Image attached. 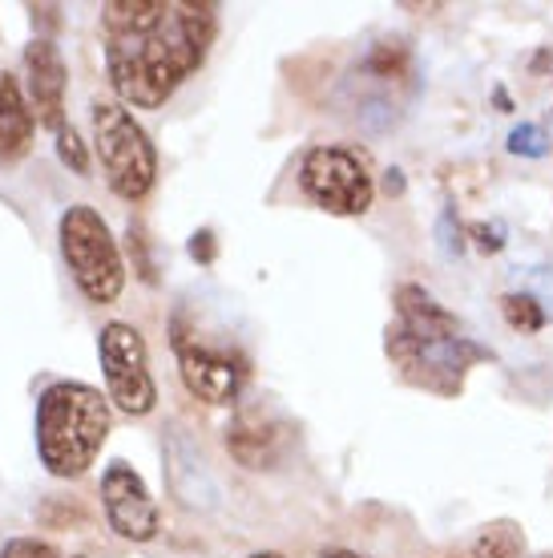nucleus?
I'll use <instances>...</instances> for the list:
<instances>
[{"mask_svg": "<svg viewBox=\"0 0 553 558\" xmlns=\"http://www.w3.org/2000/svg\"><path fill=\"white\" fill-rule=\"evenodd\" d=\"M214 41V4L194 0H110L101 4V53L125 106L158 110L174 98Z\"/></svg>", "mask_w": 553, "mask_h": 558, "instance_id": "f257e3e1", "label": "nucleus"}, {"mask_svg": "<svg viewBox=\"0 0 553 558\" xmlns=\"http://www.w3.org/2000/svg\"><path fill=\"white\" fill-rule=\"evenodd\" d=\"M110 437L106 397L82 380H57L37 401V453L53 477H82Z\"/></svg>", "mask_w": 553, "mask_h": 558, "instance_id": "f03ea898", "label": "nucleus"}, {"mask_svg": "<svg viewBox=\"0 0 553 558\" xmlns=\"http://www.w3.org/2000/svg\"><path fill=\"white\" fill-rule=\"evenodd\" d=\"M89 126H94V150L101 162V174L110 191L125 203L146 198L158 174V154L150 134L134 122V113L118 101H94L89 106Z\"/></svg>", "mask_w": 553, "mask_h": 558, "instance_id": "7ed1b4c3", "label": "nucleus"}, {"mask_svg": "<svg viewBox=\"0 0 553 558\" xmlns=\"http://www.w3.org/2000/svg\"><path fill=\"white\" fill-rule=\"evenodd\" d=\"M61 255L89 304H113L125 288V267L106 219L94 207H70L61 215Z\"/></svg>", "mask_w": 553, "mask_h": 558, "instance_id": "20e7f679", "label": "nucleus"}, {"mask_svg": "<svg viewBox=\"0 0 553 558\" xmlns=\"http://www.w3.org/2000/svg\"><path fill=\"white\" fill-rule=\"evenodd\" d=\"M97 356H101L113 405L130 417H146L158 405V385L150 377V356H146V340L138 328L122 320L106 324L97 336Z\"/></svg>", "mask_w": 553, "mask_h": 558, "instance_id": "39448f33", "label": "nucleus"}, {"mask_svg": "<svg viewBox=\"0 0 553 558\" xmlns=\"http://www.w3.org/2000/svg\"><path fill=\"white\" fill-rule=\"evenodd\" d=\"M299 186L316 207L332 215H364L376 195L368 167L340 146H311L299 162Z\"/></svg>", "mask_w": 553, "mask_h": 558, "instance_id": "423d86ee", "label": "nucleus"}, {"mask_svg": "<svg viewBox=\"0 0 553 558\" xmlns=\"http://www.w3.org/2000/svg\"><path fill=\"white\" fill-rule=\"evenodd\" d=\"M101 506H106L113 534H122L125 543H150L158 534V506H153L146 482L134 474V465L113 461L106 470V477H101Z\"/></svg>", "mask_w": 553, "mask_h": 558, "instance_id": "0eeeda50", "label": "nucleus"}, {"mask_svg": "<svg viewBox=\"0 0 553 558\" xmlns=\"http://www.w3.org/2000/svg\"><path fill=\"white\" fill-rule=\"evenodd\" d=\"M25 77H28V106L33 118L45 130H65V61L53 41H33L25 49Z\"/></svg>", "mask_w": 553, "mask_h": 558, "instance_id": "6e6552de", "label": "nucleus"}, {"mask_svg": "<svg viewBox=\"0 0 553 558\" xmlns=\"http://www.w3.org/2000/svg\"><path fill=\"white\" fill-rule=\"evenodd\" d=\"M388 352L401 368H420V373H444V377H460L472 361H484L489 352L481 344H472L469 336H457V340H441V344H420L413 336H404L401 328L388 332Z\"/></svg>", "mask_w": 553, "mask_h": 558, "instance_id": "1a4fd4ad", "label": "nucleus"}, {"mask_svg": "<svg viewBox=\"0 0 553 558\" xmlns=\"http://www.w3.org/2000/svg\"><path fill=\"white\" fill-rule=\"evenodd\" d=\"M179 364L186 389L207 401V405H231L243 389V368L231 356L214 349H198V344H179Z\"/></svg>", "mask_w": 553, "mask_h": 558, "instance_id": "9d476101", "label": "nucleus"}, {"mask_svg": "<svg viewBox=\"0 0 553 558\" xmlns=\"http://www.w3.org/2000/svg\"><path fill=\"white\" fill-rule=\"evenodd\" d=\"M167 477H170L174 498H179L182 506L210 510V506L219 502V482L210 474L202 449L194 446L182 429L170 433V441H167Z\"/></svg>", "mask_w": 553, "mask_h": 558, "instance_id": "9b49d317", "label": "nucleus"}, {"mask_svg": "<svg viewBox=\"0 0 553 558\" xmlns=\"http://www.w3.org/2000/svg\"><path fill=\"white\" fill-rule=\"evenodd\" d=\"M396 312H401V328L404 336H413L420 344H441V340H457L460 336V320L453 312H444L437 300H432L425 288L416 283H404L396 292Z\"/></svg>", "mask_w": 553, "mask_h": 558, "instance_id": "f8f14e48", "label": "nucleus"}, {"mask_svg": "<svg viewBox=\"0 0 553 558\" xmlns=\"http://www.w3.org/2000/svg\"><path fill=\"white\" fill-rule=\"evenodd\" d=\"M33 130H37V118H33V106L25 101L21 85L9 70H0V158L13 162L21 154H28L33 146Z\"/></svg>", "mask_w": 553, "mask_h": 558, "instance_id": "ddd939ff", "label": "nucleus"}, {"mask_svg": "<svg viewBox=\"0 0 553 558\" xmlns=\"http://www.w3.org/2000/svg\"><path fill=\"white\" fill-rule=\"evenodd\" d=\"M226 449L250 470H263L267 461L275 458V433L267 425H250V417H243L235 429H226Z\"/></svg>", "mask_w": 553, "mask_h": 558, "instance_id": "4468645a", "label": "nucleus"}, {"mask_svg": "<svg viewBox=\"0 0 553 558\" xmlns=\"http://www.w3.org/2000/svg\"><path fill=\"white\" fill-rule=\"evenodd\" d=\"M501 312H505V320H509L517 332H541V328H545V312H541L538 300L526 292L505 295V300H501Z\"/></svg>", "mask_w": 553, "mask_h": 558, "instance_id": "2eb2a0df", "label": "nucleus"}, {"mask_svg": "<svg viewBox=\"0 0 553 558\" xmlns=\"http://www.w3.org/2000/svg\"><path fill=\"white\" fill-rule=\"evenodd\" d=\"M472 558H521V538L513 526H493L472 546Z\"/></svg>", "mask_w": 553, "mask_h": 558, "instance_id": "dca6fc26", "label": "nucleus"}, {"mask_svg": "<svg viewBox=\"0 0 553 558\" xmlns=\"http://www.w3.org/2000/svg\"><path fill=\"white\" fill-rule=\"evenodd\" d=\"M509 150L513 154H526V158H545V154H550V146H545V130L533 126V122L517 126L509 134Z\"/></svg>", "mask_w": 553, "mask_h": 558, "instance_id": "f3484780", "label": "nucleus"}, {"mask_svg": "<svg viewBox=\"0 0 553 558\" xmlns=\"http://www.w3.org/2000/svg\"><path fill=\"white\" fill-rule=\"evenodd\" d=\"M57 154H61L65 167H73V174H89V158H85V146L73 126H65L57 134Z\"/></svg>", "mask_w": 553, "mask_h": 558, "instance_id": "a211bd4d", "label": "nucleus"}, {"mask_svg": "<svg viewBox=\"0 0 553 558\" xmlns=\"http://www.w3.org/2000/svg\"><path fill=\"white\" fill-rule=\"evenodd\" d=\"M0 558H57V550L49 543H37V538H13L0 550Z\"/></svg>", "mask_w": 553, "mask_h": 558, "instance_id": "6ab92c4d", "label": "nucleus"}, {"mask_svg": "<svg viewBox=\"0 0 553 558\" xmlns=\"http://www.w3.org/2000/svg\"><path fill=\"white\" fill-rule=\"evenodd\" d=\"M472 235H477V247H481V252H501V247H505V227L501 223H477L472 227Z\"/></svg>", "mask_w": 553, "mask_h": 558, "instance_id": "aec40b11", "label": "nucleus"}, {"mask_svg": "<svg viewBox=\"0 0 553 558\" xmlns=\"http://www.w3.org/2000/svg\"><path fill=\"white\" fill-rule=\"evenodd\" d=\"M441 247L448 259H457L460 247H465V243H460V231H453V215H444L441 219Z\"/></svg>", "mask_w": 553, "mask_h": 558, "instance_id": "412c9836", "label": "nucleus"}, {"mask_svg": "<svg viewBox=\"0 0 553 558\" xmlns=\"http://www.w3.org/2000/svg\"><path fill=\"white\" fill-rule=\"evenodd\" d=\"M191 255L202 259V264H210V259H214V235H210V231H198V235L191 239Z\"/></svg>", "mask_w": 553, "mask_h": 558, "instance_id": "4be33fe9", "label": "nucleus"}, {"mask_svg": "<svg viewBox=\"0 0 553 558\" xmlns=\"http://www.w3.org/2000/svg\"><path fill=\"white\" fill-rule=\"evenodd\" d=\"M388 191H404V179H401V170H388Z\"/></svg>", "mask_w": 553, "mask_h": 558, "instance_id": "5701e85b", "label": "nucleus"}, {"mask_svg": "<svg viewBox=\"0 0 553 558\" xmlns=\"http://www.w3.org/2000/svg\"><path fill=\"white\" fill-rule=\"evenodd\" d=\"M323 558H360V555H352V550H328Z\"/></svg>", "mask_w": 553, "mask_h": 558, "instance_id": "b1692460", "label": "nucleus"}, {"mask_svg": "<svg viewBox=\"0 0 553 558\" xmlns=\"http://www.w3.org/2000/svg\"><path fill=\"white\" fill-rule=\"evenodd\" d=\"M250 558H279V555H271V550H263V555H250Z\"/></svg>", "mask_w": 553, "mask_h": 558, "instance_id": "393cba45", "label": "nucleus"}]
</instances>
